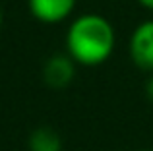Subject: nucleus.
<instances>
[{"label":"nucleus","mask_w":153,"mask_h":151,"mask_svg":"<svg viewBox=\"0 0 153 151\" xmlns=\"http://www.w3.org/2000/svg\"><path fill=\"white\" fill-rule=\"evenodd\" d=\"M114 27L101 14H83L66 31V54L82 66H99L114 50Z\"/></svg>","instance_id":"f257e3e1"},{"label":"nucleus","mask_w":153,"mask_h":151,"mask_svg":"<svg viewBox=\"0 0 153 151\" xmlns=\"http://www.w3.org/2000/svg\"><path fill=\"white\" fill-rule=\"evenodd\" d=\"M130 58L138 68L153 72V19L140 23L130 35L128 43Z\"/></svg>","instance_id":"f03ea898"},{"label":"nucleus","mask_w":153,"mask_h":151,"mask_svg":"<svg viewBox=\"0 0 153 151\" xmlns=\"http://www.w3.org/2000/svg\"><path fill=\"white\" fill-rule=\"evenodd\" d=\"M76 76V62L68 54H52L43 64V81L52 89H64Z\"/></svg>","instance_id":"7ed1b4c3"},{"label":"nucleus","mask_w":153,"mask_h":151,"mask_svg":"<svg viewBox=\"0 0 153 151\" xmlns=\"http://www.w3.org/2000/svg\"><path fill=\"white\" fill-rule=\"evenodd\" d=\"M31 16L41 23H60L76 8V0H27Z\"/></svg>","instance_id":"20e7f679"},{"label":"nucleus","mask_w":153,"mask_h":151,"mask_svg":"<svg viewBox=\"0 0 153 151\" xmlns=\"http://www.w3.org/2000/svg\"><path fill=\"white\" fill-rule=\"evenodd\" d=\"M27 147L29 151H62V140H60L58 132H54L49 126H41V128L33 130L27 140Z\"/></svg>","instance_id":"39448f33"},{"label":"nucleus","mask_w":153,"mask_h":151,"mask_svg":"<svg viewBox=\"0 0 153 151\" xmlns=\"http://www.w3.org/2000/svg\"><path fill=\"white\" fill-rule=\"evenodd\" d=\"M146 95H147V99L153 103V74L147 78V81H146Z\"/></svg>","instance_id":"423d86ee"},{"label":"nucleus","mask_w":153,"mask_h":151,"mask_svg":"<svg viewBox=\"0 0 153 151\" xmlns=\"http://www.w3.org/2000/svg\"><path fill=\"white\" fill-rule=\"evenodd\" d=\"M140 4H142L143 8H147V10H153V0H138Z\"/></svg>","instance_id":"0eeeda50"},{"label":"nucleus","mask_w":153,"mask_h":151,"mask_svg":"<svg viewBox=\"0 0 153 151\" xmlns=\"http://www.w3.org/2000/svg\"><path fill=\"white\" fill-rule=\"evenodd\" d=\"M0 27H2V6H0Z\"/></svg>","instance_id":"6e6552de"},{"label":"nucleus","mask_w":153,"mask_h":151,"mask_svg":"<svg viewBox=\"0 0 153 151\" xmlns=\"http://www.w3.org/2000/svg\"><path fill=\"white\" fill-rule=\"evenodd\" d=\"M136 151H153V149H136Z\"/></svg>","instance_id":"1a4fd4ad"}]
</instances>
